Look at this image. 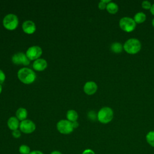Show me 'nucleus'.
Listing matches in <instances>:
<instances>
[{"label": "nucleus", "instance_id": "26", "mask_svg": "<svg viewBox=\"0 0 154 154\" xmlns=\"http://www.w3.org/2000/svg\"><path fill=\"white\" fill-rule=\"evenodd\" d=\"M88 117L91 118V119H95L96 117H97V116L95 114V112L93 111H90L88 113Z\"/></svg>", "mask_w": 154, "mask_h": 154}, {"label": "nucleus", "instance_id": "8", "mask_svg": "<svg viewBox=\"0 0 154 154\" xmlns=\"http://www.w3.org/2000/svg\"><path fill=\"white\" fill-rule=\"evenodd\" d=\"M42 54V48L38 46H32L29 47L26 52V55L29 60H34L38 59Z\"/></svg>", "mask_w": 154, "mask_h": 154}, {"label": "nucleus", "instance_id": "17", "mask_svg": "<svg viewBox=\"0 0 154 154\" xmlns=\"http://www.w3.org/2000/svg\"><path fill=\"white\" fill-rule=\"evenodd\" d=\"M146 15L143 12H138L134 17V20L136 23H142L146 20Z\"/></svg>", "mask_w": 154, "mask_h": 154}, {"label": "nucleus", "instance_id": "12", "mask_svg": "<svg viewBox=\"0 0 154 154\" xmlns=\"http://www.w3.org/2000/svg\"><path fill=\"white\" fill-rule=\"evenodd\" d=\"M47 61L42 58H38L35 60L33 64L32 67L37 71H42L47 67Z\"/></svg>", "mask_w": 154, "mask_h": 154}, {"label": "nucleus", "instance_id": "15", "mask_svg": "<svg viewBox=\"0 0 154 154\" xmlns=\"http://www.w3.org/2000/svg\"><path fill=\"white\" fill-rule=\"evenodd\" d=\"M106 9L109 13L114 14L118 11L119 7L116 3L113 2H110L107 4Z\"/></svg>", "mask_w": 154, "mask_h": 154}, {"label": "nucleus", "instance_id": "24", "mask_svg": "<svg viewBox=\"0 0 154 154\" xmlns=\"http://www.w3.org/2000/svg\"><path fill=\"white\" fill-rule=\"evenodd\" d=\"M5 79V73L2 70L0 69V84H2Z\"/></svg>", "mask_w": 154, "mask_h": 154}, {"label": "nucleus", "instance_id": "5", "mask_svg": "<svg viewBox=\"0 0 154 154\" xmlns=\"http://www.w3.org/2000/svg\"><path fill=\"white\" fill-rule=\"evenodd\" d=\"M120 28L127 32L133 31L136 27V23L134 19L129 17H123L119 20Z\"/></svg>", "mask_w": 154, "mask_h": 154}, {"label": "nucleus", "instance_id": "11", "mask_svg": "<svg viewBox=\"0 0 154 154\" xmlns=\"http://www.w3.org/2000/svg\"><path fill=\"white\" fill-rule=\"evenodd\" d=\"M22 29L25 33L28 34H31L35 31L36 26L32 21L26 20L22 24Z\"/></svg>", "mask_w": 154, "mask_h": 154}, {"label": "nucleus", "instance_id": "13", "mask_svg": "<svg viewBox=\"0 0 154 154\" xmlns=\"http://www.w3.org/2000/svg\"><path fill=\"white\" fill-rule=\"evenodd\" d=\"M19 120L16 117H11L7 121V125L10 129L12 131H14L17 129L19 127Z\"/></svg>", "mask_w": 154, "mask_h": 154}, {"label": "nucleus", "instance_id": "29", "mask_svg": "<svg viewBox=\"0 0 154 154\" xmlns=\"http://www.w3.org/2000/svg\"><path fill=\"white\" fill-rule=\"evenodd\" d=\"M150 13H152V14L154 16V4L152 5L151 8L150 9Z\"/></svg>", "mask_w": 154, "mask_h": 154}, {"label": "nucleus", "instance_id": "3", "mask_svg": "<svg viewBox=\"0 0 154 154\" xmlns=\"http://www.w3.org/2000/svg\"><path fill=\"white\" fill-rule=\"evenodd\" d=\"M114 112L112 108L108 106L102 108L97 114V119L102 123L106 124L109 123L113 119Z\"/></svg>", "mask_w": 154, "mask_h": 154}, {"label": "nucleus", "instance_id": "10", "mask_svg": "<svg viewBox=\"0 0 154 154\" xmlns=\"http://www.w3.org/2000/svg\"><path fill=\"white\" fill-rule=\"evenodd\" d=\"M97 90V85L94 81H88L84 86V91L88 95L94 94Z\"/></svg>", "mask_w": 154, "mask_h": 154}, {"label": "nucleus", "instance_id": "28", "mask_svg": "<svg viewBox=\"0 0 154 154\" xmlns=\"http://www.w3.org/2000/svg\"><path fill=\"white\" fill-rule=\"evenodd\" d=\"M72 126H73V129H74V128L75 129V128H78V126H79V123H78V122H77V121L73 122H72Z\"/></svg>", "mask_w": 154, "mask_h": 154}, {"label": "nucleus", "instance_id": "32", "mask_svg": "<svg viewBox=\"0 0 154 154\" xmlns=\"http://www.w3.org/2000/svg\"><path fill=\"white\" fill-rule=\"evenodd\" d=\"M2 85L0 84V93H1V91H2Z\"/></svg>", "mask_w": 154, "mask_h": 154}, {"label": "nucleus", "instance_id": "30", "mask_svg": "<svg viewBox=\"0 0 154 154\" xmlns=\"http://www.w3.org/2000/svg\"><path fill=\"white\" fill-rule=\"evenodd\" d=\"M50 154H62V153L58 151V150H54V151L52 152Z\"/></svg>", "mask_w": 154, "mask_h": 154}, {"label": "nucleus", "instance_id": "1", "mask_svg": "<svg viewBox=\"0 0 154 154\" xmlns=\"http://www.w3.org/2000/svg\"><path fill=\"white\" fill-rule=\"evenodd\" d=\"M17 76L19 80L26 84H29L34 82L36 79L35 72L31 69L24 67L19 70Z\"/></svg>", "mask_w": 154, "mask_h": 154}, {"label": "nucleus", "instance_id": "25", "mask_svg": "<svg viewBox=\"0 0 154 154\" xmlns=\"http://www.w3.org/2000/svg\"><path fill=\"white\" fill-rule=\"evenodd\" d=\"M82 154H95L94 152L91 149H85L83 151Z\"/></svg>", "mask_w": 154, "mask_h": 154}, {"label": "nucleus", "instance_id": "2", "mask_svg": "<svg viewBox=\"0 0 154 154\" xmlns=\"http://www.w3.org/2000/svg\"><path fill=\"white\" fill-rule=\"evenodd\" d=\"M141 48V44L139 40L131 38L127 40L123 45V49L129 54H136Z\"/></svg>", "mask_w": 154, "mask_h": 154}, {"label": "nucleus", "instance_id": "21", "mask_svg": "<svg viewBox=\"0 0 154 154\" xmlns=\"http://www.w3.org/2000/svg\"><path fill=\"white\" fill-rule=\"evenodd\" d=\"M141 6L143 8L146 10H150L152 6L151 3L149 1H144L141 3Z\"/></svg>", "mask_w": 154, "mask_h": 154}, {"label": "nucleus", "instance_id": "14", "mask_svg": "<svg viewBox=\"0 0 154 154\" xmlns=\"http://www.w3.org/2000/svg\"><path fill=\"white\" fill-rule=\"evenodd\" d=\"M27 115H28L27 111L26 109H25L23 108H19L16 112V117L17 118L18 120H21V121L26 120Z\"/></svg>", "mask_w": 154, "mask_h": 154}, {"label": "nucleus", "instance_id": "20", "mask_svg": "<svg viewBox=\"0 0 154 154\" xmlns=\"http://www.w3.org/2000/svg\"><path fill=\"white\" fill-rule=\"evenodd\" d=\"M19 151L20 154H29L31 152L29 147L25 144H22L20 146Z\"/></svg>", "mask_w": 154, "mask_h": 154}, {"label": "nucleus", "instance_id": "9", "mask_svg": "<svg viewBox=\"0 0 154 154\" xmlns=\"http://www.w3.org/2000/svg\"><path fill=\"white\" fill-rule=\"evenodd\" d=\"M11 60L15 64H22L24 66L28 65L30 63V60L28 58L26 54L23 52H18L14 54Z\"/></svg>", "mask_w": 154, "mask_h": 154}, {"label": "nucleus", "instance_id": "23", "mask_svg": "<svg viewBox=\"0 0 154 154\" xmlns=\"http://www.w3.org/2000/svg\"><path fill=\"white\" fill-rule=\"evenodd\" d=\"M12 135L13 136L14 138H19L20 136H21V133H20V131L19 130H14L12 132Z\"/></svg>", "mask_w": 154, "mask_h": 154}, {"label": "nucleus", "instance_id": "31", "mask_svg": "<svg viewBox=\"0 0 154 154\" xmlns=\"http://www.w3.org/2000/svg\"><path fill=\"white\" fill-rule=\"evenodd\" d=\"M152 26L154 27V18L152 19Z\"/></svg>", "mask_w": 154, "mask_h": 154}, {"label": "nucleus", "instance_id": "18", "mask_svg": "<svg viewBox=\"0 0 154 154\" xmlns=\"http://www.w3.org/2000/svg\"><path fill=\"white\" fill-rule=\"evenodd\" d=\"M67 119L69 121L73 122L75 121H76L78 117V113L76 111L73 109H70L67 112Z\"/></svg>", "mask_w": 154, "mask_h": 154}, {"label": "nucleus", "instance_id": "7", "mask_svg": "<svg viewBox=\"0 0 154 154\" xmlns=\"http://www.w3.org/2000/svg\"><path fill=\"white\" fill-rule=\"evenodd\" d=\"M19 128L20 131L24 134H31L35 131V125L30 120H24L20 123Z\"/></svg>", "mask_w": 154, "mask_h": 154}, {"label": "nucleus", "instance_id": "16", "mask_svg": "<svg viewBox=\"0 0 154 154\" xmlns=\"http://www.w3.org/2000/svg\"><path fill=\"white\" fill-rule=\"evenodd\" d=\"M111 50L112 52L116 54L121 53L123 49V45H122L120 42H114L111 45Z\"/></svg>", "mask_w": 154, "mask_h": 154}, {"label": "nucleus", "instance_id": "19", "mask_svg": "<svg viewBox=\"0 0 154 154\" xmlns=\"http://www.w3.org/2000/svg\"><path fill=\"white\" fill-rule=\"evenodd\" d=\"M146 138L147 143L154 147V131L149 132L146 136Z\"/></svg>", "mask_w": 154, "mask_h": 154}, {"label": "nucleus", "instance_id": "27", "mask_svg": "<svg viewBox=\"0 0 154 154\" xmlns=\"http://www.w3.org/2000/svg\"><path fill=\"white\" fill-rule=\"evenodd\" d=\"M29 154H43V153L42 151H40V150H35L31 151Z\"/></svg>", "mask_w": 154, "mask_h": 154}, {"label": "nucleus", "instance_id": "6", "mask_svg": "<svg viewBox=\"0 0 154 154\" xmlns=\"http://www.w3.org/2000/svg\"><path fill=\"white\" fill-rule=\"evenodd\" d=\"M57 128L59 132L63 134H69L73 131L71 122L68 120H61L57 124Z\"/></svg>", "mask_w": 154, "mask_h": 154}, {"label": "nucleus", "instance_id": "4", "mask_svg": "<svg viewBox=\"0 0 154 154\" xmlns=\"http://www.w3.org/2000/svg\"><path fill=\"white\" fill-rule=\"evenodd\" d=\"M2 23H3L4 26L6 29L8 30H14L18 26V23H19L18 17H17L16 15L14 14H12V13L8 14L4 17Z\"/></svg>", "mask_w": 154, "mask_h": 154}, {"label": "nucleus", "instance_id": "22", "mask_svg": "<svg viewBox=\"0 0 154 154\" xmlns=\"http://www.w3.org/2000/svg\"><path fill=\"white\" fill-rule=\"evenodd\" d=\"M107 5V4L106 2H104L103 0H102L99 2V3L98 4V7L100 10H104L106 8Z\"/></svg>", "mask_w": 154, "mask_h": 154}]
</instances>
